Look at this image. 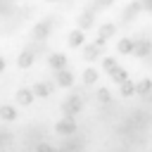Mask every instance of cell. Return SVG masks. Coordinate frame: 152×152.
<instances>
[{"mask_svg": "<svg viewBox=\"0 0 152 152\" xmlns=\"http://www.w3.org/2000/svg\"><path fill=\"white\" fill-rule=\"evenodd\" d=\"M55 81H57V86L69 88V86L74 83V74H71V71H66V69H62V71H57V74H55Z\"/></svg>", "mask_w": 152, "mask_h": 152, "instance_id": "4", "label": "cell"}, {"mask_svg": "<svg viewBox=\"0 0 152 152\" xmlns=\"http://www.w3.org/2000/svg\"><path fill=\"white\" fill-rule=\"evenodd\" d=\"M102 66H104V69H107V71L112 74L114 69H119V62H116L114 57H104V62H102Z\"/></svg>", "mask_w": 152, "mask_h": 152, "instance_id": "20", "label": "cell"}, {"mask_svg": "<svg viewBox=\"0 0 152 152\" xmlns=\"http://www.w3.org/2000/svg\"><path fill=\"white\" fill-rule=\"evenodd\" d=\"M93 12H86V14H81V19H78V26H81V31L83 28H88V26H93Z\"/></svg>", "mask_w": 152, "mask_h": 152, "instance_id": "17", "label": "cell"}, {"mask_svg": "<svg viewBox=\"0 0 152 152\" xmlns=\"http://www.w3.org/2000/svg\"><path fill=\"white\" fill-rule=\"evenodd\" d=\"M62 112H64V116H66V119H74V114H78V112H81V97L69 95V97L64 100V104H62Z\"/></svg>", "mask_w": 152, "mask_h": 152, "instance_id": "1", "label": "cell"}, {"mask_svg": "<svg viewBox=\"0 0 152 152\" xmlns=\"http://www.w3.org/2000/svg\"><path fill=\"white\" fill-rule=\"evenodd\" d=\"M0 119H5V121L17 119V109H14L12 104H2V107H0Z\"/></svg>", "mask_w": 152, "mask_h": 152, "instance_id": "12", "label": "cell"}, {"mask_svg": "<svg viewBox=\"0 0 152 152\" xmlns=\"http://www.w3.org/2000/svg\"><path fill=\"white\" fill-rule=\"evenodd\" d=\"M119 90H121V95H133V93H135V83L128 78L126 83H121V88H119Z\"/></svg>", "mask_w": 152, "mask_h": 152, "instance_id": "19", "label": "cell"}, {"mask_svg": "<svg viewBox=\"0 0 152 152\" xmlns=\"http://www.w3.org/2000/svg\"><path fill=\"white\" fill-rule=\"evenodd\" d=\"M50 28H52V21H40V24H36V28H33V38H36V40H45L48 33H50Z\"/></svg>", "mask_w": 152, "mask_h": 152, "instance_id": "3", "label": "cell"}, {"mask_svg": "<svg viewBox=\"0 0 152 152\" xmlns=\"http://www.w3.org/2000/svg\"><path fill=\"white\" fill-rule=\"evenodd\" d=\"M109 76H112V81H116L119 86L128 81V71H126V69H121V66H119V69H114V71H112Z\"/></svg>", "mask_w": 152, "mask_h": 152, "instance_id": "14", "label": "cell"}, {"mask_svg": "<svg viewBox=\"0 0 152 152\" xmlns=\"http://www.w3.org/2000/svg\"><path fill=\"white\" fill-rule=\"evenodd\" d=\"M140 7H142V5H138V2H135V5H128V7H126V12H124V19H126V21H131V17H135Z\"/></svg>", "mask_w": 152, "mask_h": 152, "instance_id": "18", "label": "cell"}, {"mask_svg": "<svg viewBox=\"0 0 152 152\" xmlns=\"http://www.w3.org/2000/svg\"><path fill=\"white\" fill-rule=\"evenodd\" d=\"M133 55H138V57H150V55H152V40H150V38H138L135 45H133Z\"/></svg>", "mask_w": 152, "mask_h": 152, "instance_id": "2", "label": "cell"}, {"mask_svg": "<svg viewBox=\"0 0 152 152\" xmlns=\"http://www.w3.org/2000/svg\"><path fill=\"white\" fill-rule=\"evenodd\" d=\"M69 45H71V48H76V45H83V31H81V28L69 33Z\"/></svg>", "mask_w": 152, "mask_h": 152, "instance_id": "16", "label": "cell"}, {"mask_svg": "<svg viewBox=\"0 0 152 152\" xmlns=\"http://www.w3.org/2000/svg\"><path fill=\"white\" fill-rule=\"evenodd\" d=\"M83 81H86V83H95V81H97V71H95V69H86V71H83Z\"/></svg>", "mask_w": 152, "mask_h": 152, "instance_id": "21", "label": "cell"}, {"mask_svg": "<svg viewBox=\"0 0 152 152\" xmlns=\"http://www.w3.org/2000/svg\"><path fill=\"white\" fill-rule=\"evenodd\" d=\"M147 10H152V2H147Z\"/></svg>", "mask_w": 152, "mask_h": 152, "instance_id": "25", "label": "cell"}, {"mask_svg": "<svg viewBox=\"0 0 152 152\" xmlns=\"http://www.w3.org/2000/svg\"><path fill=\"white\" fill-rule=\"evenodd\" d=\"M33 97H36V95H33L28 88H21V90L17 93V102H19V104H31V102H33Z\"/></svg>", "mask_w": 152, "mask_h": 152, "instance_id": "11", "label": "cell"}, {"mask_svg": "<svg viewBox=\"0 0 152 152\" xmlns=\"http://www.w3.org/2000/svg\"><path fill=\"white\" fill-rule=\"evenodd\" d=\"M50 66H52L55 71H62V69L66 66V57H64L62 52H55V55H50Z\"/></svg>", "mask_w": 152, "mask_h": 152, "instance_id": "8", "label": "cell"}, {"mask_svg": "<svg viewBox=\"0 0 152 152\" xmlns=\"http://www.w3.org/2000/svg\"><path fill=\"white\" fill-rule=\"evenodd\" d=\"M150 90H152V81H150V78H142V81L135 83V93H138V95H147Z\"/></svg>", "mask_w": 152, "mask_h": 152, "instance_id": "15", "label": "cell"}, {"mask_svg": "<svg viewBox=\"0 0 152 152\" xmlns=\"http://www.w3.org/2000/svg\"><path fill=\"white\" fill-rule=\"evenodd\" d=\"M76 131V121L74 119H59L57 121V133H64V135H69V133H74Z\"/></svg>", "mask_w": 152, "mask_h": 152, "instance_id": "5", "label": "cell"}, {"mask_svg": "<svg viewBox=\"0 0 152 152\" xmlns=\"http://www.w3.org/2000/svg\"><path fill=\"white\" fill-rule=\"evenodd\" d=\"M133 45H135L133 38H121L119 40V52L121 55H128V52H133Z\"/></svg>", "mask_w": 152, "mask_h": 152, "instance_id": "13", "label": "cell"}, {"mask_svg": "<svg viewBox=\"0 0 152 152\" xmlns=\"http://www.w3.org/2000/svg\"><path fill=\"white\" fill-rule=\"evenodd\" d=\"M100 55H102V48H97L95 43H90V45H86V48H83V57H86V59H90V62H93V59H97Z\"/></svg>", "mask_w": 152, "mask_h": 152, "instance_id": "9", "label": "cell"}, {"mask_svg": "<svg viewBox=\"0 0 152 152\" xmlns=\"http://www.w3.org/2000/svg\"><path fill=\"white\" fill-rule=\"evenodd\" d=\"M2 69H5V59L0 57V71H2Z\"/></svg>", "mask_w": 152, "mask_h": 152, "instance_id": "24", "label": "cell"}, {"mask_svg": "<svg viewBox=\"0 0 152 152\" xmlns=\"http://www.w3.org/2000/svg\"><path fill=\"white\" fill-rule=\"evenodd\" d=\"M52 88H55V83H36V86L31 88V93L38 95V97H48V95L52 93Z\"/></svg>", "mask_w": 152, "mask_h": 152, "instance_id": "6", "label": "cell"}, {"mask_svg": "<svg viewBox=\"0 0 152 152\" xmlns=\"http://www.w3.org/2000/svg\"><path fill=\"white\" fill-rule=\"evenodd\" d=\"M33 59H36V55H33L31 50H24V52H21V55L17 57V64H19L21 69H28V66L33 64Z\"/></svg>", "mask_w": 152, "mask_h": 152, "instance_id": "7", "label": "cell"}, {"mask_svg": "<svg viewBox=\"0 0 152 152\" xmlns=\"http://www.w3.org/2000/svg\"><path fill=\"white\" fill-rule=\"evenodd\" d=\"M114 33H116V26H114V24H102V26H100V33H97V38L107 43V38H112Z\"/></svg>", "mask_w": 152, "mask_h": 152, "instance_id": "10", "label": "cell"}, {"mask_svg": "<svg viewBox=\"0 0 152 152\" xmlns=\"http://www.w3.org/2000/svg\"><path fill=\"white\" fill-rule=\"evenodd\" d=\"M36 152H55V150H52V147H50L48 142H40V145L36 147Z\"/></svg>", "mask_w": 152, "mask_h": 152, "instance_id": "23", "label": "cell"}, {"mask_svg": "<svg viewBox=\"0 0 152 152\" xmlns=\"http://www.w3.org/2000/svg\"><path fill=\"white\" fill-rule=\"evenodd\" d=\"M109 97H112V95H109L107 88H100V90H97V100H100V102H109Z\"/></svg>", "mask_w": 152, "mask_h": 152, "instance_id": "22", "label": "cell"}]
</instances>
